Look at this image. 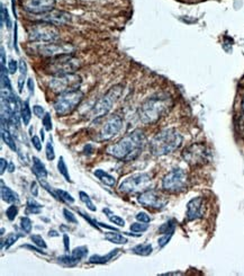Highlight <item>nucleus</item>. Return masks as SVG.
<instances>
[{
	"label": "nucleus",
	"mask_w": 244,
	"mask_h": 276,
	"mask_svg": "<svg viewBox=\"0 0 244 276\" xmlns=\"http://www.w3.org/2000/svg\"><path fill=\"white\" fill-rule=\"evenodd\" d=\"M63 216H64V219L65 220L69 222V223H74V225H77L78 223V219L76 218L75 213L71 212L70 210L67 209H63Z\"/></svg>",
	"instance_id": "nucleus-41"
},
{
	"label": "nucleus",
	"mask_w": 244,
	"mask_h": 276,
	"mask_svg": "<svg viewBox=\"0 0 244 276\" xmlns=\"http://www.w3.org/2000/svg\"><path fill=\"white\" fill-rule=\"evenodd\" d=\"M175 232H169V233H164L158 239V244L160 248H163L164 246H167L168 242L170 241V239L172 238Z\"/></svg>",
	"instance_id": "nucleus-39"
},
{
	"label": "nucleus",
	"mask_w": 244,
	"mask_h": 276,
	"mask_svg": "<svg viewBox=\"0 0 244 276\" xmlns=\"http://www.w3.org/2000/svg\"><path fill=\"white\" fill-rule=\"evenodd\" d=\"M119 254H121V249L117 248V249H114V251L110 252L106 255H103V256H101V255H92V256H90V258H89V263L99 264V265L107 264V263H110L112 259L115 258Z\"/></svg>",
	"instance_id": "nucleus-20"
},
{
	"label": "nucleus",
	"mask_w": 244,
	"mask_h": 276,
	"mask_svg": "<svg viewBox=\"0 0 244 276\" xmlns=\"http://www.w3.org/2000/svg\"><path fill=\"white\" fill-rule=\"evenodd\" d=\"M76 48L69 43H58V42H44L36 46L38 54L45 56V58H55V56L63 54H72Z\"/></svg>",
	"instance_id": "nucleus-14"
},
{
	"label": "nucleus",
	"mask_w": 244,
	"mask_h": 276,
	"mask_svg": "<svg viewBox=\"0 0 244 276\" xmlns=\"http://www.w3.org/2000/svg\"><path fill=\"white\" fill-rule=\"evenodd\" d=\"M4 24H6V27L8 29L12 28L13 23H12V20H10L8 10L7 8H5L4 5H2V26H4Z\"/></svg>",
	"instance_id": "nucleus-36"
},
{
	"label": "nucleus",
	"mask_w": 244,
	"mask_h": 276,
	"mask_svg": "<svg viewBox=\"0 0 244 276\" xmlns=\"http://www.w3.org/2000/svg\"><path fill=\"white\" fill-rule=\"evenodd\" d=\"M27 32L29 40L33 42H58L60 39V32L55 25L41 20L28 26Z\"/></svg>",
	"instance_id": "nucleus-6"
},
{
	"label": "nucleus",
	"mask_w": 244,
	"mask_h": 276,
	"mask_svg": "<svg viewBox=\"0 0 244 276\" xmlns=\"http://www.w3.org/2000/svg\"><path fill=\"white\" fill-rule=\"evenodd\" d=\"M30 193H32L33 196H38L39 195V185L36 181H33L32 185H30Z\"/></svg>",
	"instance_id": "nucleus-52"
},
{
	"label": "nucleus",
	"mask_w": 244,
	"mask_h": 276,
	"mask_svg": "<svg viewBox=\"0 0 244 276\" xmlns=\"http://www.w3.org/2000/svg\"><path fill=\"white\" fill-rule=\"evenodd\" d=\"M18 214V207L16 204H12L6 210V217L9 221H14Z\"/></svg>",
	"instance_id": "nucleus-38"
},
{
	"label": "nucleus",
	"mask_w": 244,
	"mask_h": 276,
	"mask_svg": "<svg viewBox=\"0 0 244 276\" xmlns=\"http://www.w3.org/2000/svg\"><path fill=\"white\" fill-rule=\"evenodd\" d=\"M93 175H95L98 179H99L102 184H105L110 187H115L116 186V178L111 174H108L107 171L102 169H95L93 170Z\"/></svg>",
	"instance_id": "nucleus-22"
},
{
	"label": "nucleus",
	"mask_w": 244,
	"mask_h": 276,
	"mask_svg": "<svg viewBox=\"0 0 244 276\" xmlns=\"http://www.w3.org/2000/svg\"><path fill=\"white\" fill-rule=\"evenodd\" d=\"M2 199L4 202L8 203V204H18L19 203V195L16 192L13 191L10 187L5 185L2 179Z\"/></svg>",
	"instance_id": "nucleus-19"
},
{
	"label": "nucleus",
	"mask_w": 244,
	"mask_h": 276,
	"mask_svg": "<svg viewBox=\"0 0 244 276\" xmlns=\"http://www.w3.org/2000/svg\"><path fill=\"white\" fill-rule=\"evenodd\" d=\"M105 239L115 244H125L128 242V239L125 236H123L122 233H119L118 231L115 230H112V232H106Z\"/></svg>",
	"instance_id": "nucleus-23"
},
{
	"label": "nucleus",
	"mask_w": 244,
	"mask_h": 276,
	"mask_svg": "<svg viewBox=\"0 0 244 276\" xmlns=\"http://www.w3.org/2000/svg\"><path fill=\"white\" fill-rule=\"evenodd\" d=\"M32 170H33L34 175L39 178V180L46 179V177H48V175H49L48 170H46L45 165L38 157H33V167H32Z\"/></svg>",
	"instance_id": "nucleus-21"
},
{
	"label": "nucleus",
	"mask_w": 244,
	"mask_h": 276,
	"mask_svg": "<svg viewBox=\"0 0 244 276\" xmlns=\"http://www.w3.org/2000/svg\"><path fill=\"white\" fill-rule=\"evenodd\" d=\"M2 139L7 144V147L12 151H17V144L15 142L14 135L6 128H2Z\"/></svg>",
	"instance_id": "nucleus-24"
},
{
	"label": "nucleus",
	"mask_w": 244,
	"mask_h": 276,
	"mask_svg": "<svg viewBox=\"0 0 244 276\" xmlns=\"http://www.w3.org/2000/svg\"><path fill=\"white\" fill-rule=\"evenodd\" d=\"M20 238L19 233H10L6 237V239H3L2 240V249H8L13 246V244L16 242Z\"/></svg>",
	"instance_id": "nucleus-30"
},
{
	"label": "nucleus",
	"mask_w": 244,
	"mask_h": 276,
	"mask_svg": "<svg viewBox=\"0 0 244 276\" xmlns=\"http://www.w3.org/2000/svg\"><path fill=\"white\" fill-rule=\"evenodd\" d=\"M129 229H131L132 232L135 233H143L145 231H148L149 229V223H143V222H134L129 226Z\"/></svg>",
	"instance_id": "nucleus-34"
},
{
	"label": "nucleus",
	"mask_w": 244,
	"mask_h": 276,
	"mask_svg": "<svg viewBox=\"0 0 244 276\" xmlns=\"http://www.w3.org/2000/svg\"><path fill=\"white\" fill-rule=\"evenodd\" d=\"M63 244H64L65 253H71L70 252V238L66 233L63 234Z\"/></svg>",
	"instance_id": "nucleus-51"
},
{
	"label": "nucleus",
	"mask_w": 244,
	"mask_h": 276,
	"mask_svg": "<svg viewBox=\"0 0 244 276\" xmlns=\"http://www.w3.org/2000/svg\"><path fill=\"white\" fill-rule=\"evenodd\" d=\"M184 138L176 129H165L158 132L150 141V151L154 156H165L175 152L183 144Z\"/></svg>",
	"instance_id": "nucleus-3"
},
{
	"label": "nucleus",
	"mask_w": 244,
	"mask_h": 276,
	"mask_svg": "<svg viewBox=\"0 0 244 276\" xmlns=\"http://www.w3.org/2000/svg\"><path fill=\"white\" fill-rule=\"evenodd\" d=\"M36 17L39 18L41 22H46L50 24H53L55 26H63L69 24L71 22V16L69 13L62 12V10H51L45 14L36 15Z\"/></svg>",
	"instance_id": "nucleus-16"
},
{
	"label": "nucleus",
	"mask_w": 244,
	"mask_h": 276,
	"mask_svg": "<svg viewBox=\"0 0 244 276\" xmlns=\"http://www.w3.org/2000/svg\"><path fill=\"white\" fill-rule=\"evenodd\" d=\"M14 48L16 51H18L17 49V24L15 23V33H14Z\"/></svg>",
	"instance_id": "nucleus-54"
},
{
	"label": "nucleus",
	"mask_w": 244,
	"mask_h": 276,
	"mask_svg": "<svg viewBox=\"0 0 244 276\" xmlns=\"http://www.w3.org/2000/svg\"><path fill=\"white\" fill-rule=\"evenodd\" d=\"M56 194L59 196V201L65 203V204H74L75 203V197L71 194H69V192H66L64 190H58L55 189Z\"/></svg>",
	"instance_id": "nucleus-32"
},
{
	"label": "nucleus",
	"mask_w": 244,
	"mask_h": 276,
	"mask_svg": "<svg viewBox=\"0 0 244 276\" xmlns=\"http://www.w3.org/2000/svg\"><path fill=\"white\" fill-rule=\"evenodd\" d=\"M132 252L138 256H149L152 254L153 247L151 243H140L132 249Z\"/></svg>",
	"instance_id": "nucleus-25"
},
{
	"label": "nucleus",
	"mask_w": 244,
	"mask_h": 276,
	"mask_svg": "<svg viewBox=\"0 0 244 276\" xmlns=\"http://www.w3.org/2000/svg\"><path fill=\"white\" fill-rule=\"evenodd\" d=\"M32 144L33 147L39 151H42V141H41L39 137H36V135H33L32 137Z\"/></svg>",
	"instance_id": "nucleus-47"
},
{
	"label": "nucleus",
	"mask_w": 244,
	"mask_h": 276,
	"mask_svg": "<svg viewBox=\"0 0 244 276\" xmlns=\"http://www.w3.org/2000/svg\"><path fill=\"white\" fill-rule=\"evenodd\" d=\"M27 87H28V90L30 94H34V80L32 79V78H28L27 80Z\"/></svg>",
	"instance_id": "nucleus-53"
},
{
	"label": "nucleus",
	"mask_w": 244,
	"mask_h": 276,
	"mask_svg": "<svg viewBox=\"0 0 244 276\" xmlns=\"http://www.w3.org/2000/svg\"><path fill=\"white\" fill-rule=\"evenodd\" d=\"M173 106V101L169 95H160L148 98L138 108V118L143 124L157 123L167 115Z\"/></svg>",
	"instance_id": "nucleus-2"
},
{
	"label": "nucleus",
	"mask_w": 244,
	"mask_h": 276,
	"mask_svg": "<svg viewBox=\"0 0 244 276\" xmlns=\"http://www.w3.org/2000/svg\"><path fill=\"white\" fill-rule=\"evenodd\" d=\"M8 165H9V163L6 159H5V158L0 159V174H2V175L5 174L6 169H8Z\"/></svg>",
	"instance_id": "nucleus-49"
},
{
	"label": "nucleus",
	"mask_w": 244,
	"mask_h": 276,
	"mask_svg": "<svg viewBox=\"0 0 244 276\" xmlns=\"http://www.w3.org/2000/svg\"><path fill=\"white\" fill-rule=\"evenodd\" d=\"M12 4H13V13H14L15 16H16V7H15V0H13Z\"/></svg>",
	"instance_id": "nucleus-59"
},
{
	"label": "nucleus",
	"mask_w": 244,
	"mask_h": 276,
	"mask_svg": "<svg viewBox=\"0 0 244 276\" xmlns=\"http://www.w3.org/2000/svg\"><path fill=\"white\" fill-rule=\"evenodd\" d=\"M147 144V135L141 129H136L123 137L118 142L108 147L107 152L114 158L123 161L136 159Z\"/></svg>",
	"instance_id": "nucleus-1"
},
{
	"label": "nucleus",
	"mask_w": 244,
	"mask_h": 276,
	"mask_svg": "<svg viewBox=\"0 0 244 276\" xmlns=\"http://www.w3.org/2000/svg\"><path fill=\"white\" fill-rule=\"evenodd\" d=\"M135 218H136V220L138 222H143V223H150L152 221V218L150 217L147 212H138Z\"/></svg>",
	"instance_id": "nucleus-44"
},
{
	"label": "nucleus",
	"mask_w": 244,
	"mask_h": 276,
	"mask_svg": "<svg viewBox=\"0 0 244 276\" xmlns=\"http://www.w3.org/2000/svg\"><path fill=\"white\" fill-rule=\"evenodd\" d=\"M19 71L22 76L26 77V75H27V65H26V62L24 60H20L19 62Z\"/></svg>",
	"instance_id": "nucleus-50"
},
{
	"label": "nucleus",
	"mask_w": 244,
	"mask_h": 276,
	"mask_svg": "<svg viewBox=\"0 0 244 276\" xmlns=\"http://www.w3.org/2000/svg\"><path fill=\"white\" fill-rule=\"evenodd\" d=\"M91 150H92L91 145L90 144H87L86 147H85V149H84V152H87L86 155H90L91 154Z\"/></svg>",
	"instance_id": "nucleus-55"
},
{
	"label": "nucleus",
	"mask_w": 244,
	"mask_h": 276,
	"mask_svg": "<svg viewBox=\"0 0 244 276\" xmlns=\"http://www.w3.org/2000/svg\"><path fill=\"white\" fill-rule=\"evenodd\" d=\"M176 230V221L175 220H169L167 222H164L162 226L159 228V232L161 234L164 233H169V232H175Z\"/></svg>",
	"instance_id": "nucleus-33"
},
{
	"label": "nucleus",
	"mask_w": 244,
	"mask_h": 276,
	"mask_svg": "<svg viewBox=\"0 0 244 276\" xmlns=\"http://www.w3.org/2000/svg\"><path fill=\"white\" fill-rule=\"evenodd\" d=\"M137 202L147 209L163 210L168 205L169 200L167 196L159 191L147 190L138 194Z\"/></svg>",
	"instance_id": "nucleus-12"
},
{
	"label": "nucleus",
	"mask_w": 244,
	"mask_h": 276,
	"mask_svg": "<svg viewBox=\"0 0 244 276\" xmlns=\"http://www.w3.org/2000/svg\"><path fill=\"white\" fill-rule=\"evenodd\" d=\"M188 175L181 168H173L163 177L162 190L169 193H180L187 189Z\"/></svg>",
	"instance_id": "nucleus-10"
},
{
	"label": "nucleus",
	"mask_w": 244,
	"mask_h": 276,
	"mask_svg": "<svg viewBox=\"0 0 244 276\" xmlns=\"http://www.w3.org/2000/svg\"><path fill=\"white\" fill-rule=\"evenodd\" d=\"M33 113H34V115H35L36 117L43 118L44 115H45L44 107H43V106H40V105H34V106H33Z\"/></svg>",
	"instance_id": "nucleus-46"
},
{
	"label": "nucleus",
	"mask_w": 244,
	"mask_h": 276,
	"mask_svg": "<svg viewBox=\"0 0 244 276\" xmlns=\"http://www.w3.org/2000/svg\"><path fill=\"white\" fill-rule=\"evenodd\" d=\"M18 70V64L16 60L14 59H10L9 62H8V71L10 75H15Z\"/></svg>",
	"instance_id": "nucleus-45"
},
{
	"label": "nucleus",
	"mask_w": 244,
	"mask_h": 276,
	"mask_svg": "<svg viewBox=\"0 0 244 276\" xmlns=\"http://www.w3.org/2000/svg\"><path fill=\"white\" fill-rule=\"evenodd\" d=\"M46 159H48L49 161L55 159V151H54L53 143H52V140H50L48 144H46Z\"/></svg>",
	"instance_id": "nucleus-40"
},
{
	"label": "nucleus",
	"mask_w": 244,
	"mask_h": 276,
	"mask_svg": "<svg viewBox=\"0 0 244 276\" xmlns=\"http://www.w3.org/2000/svg\"><path fill=\"white\" fill-rule=\"evenodd\" d=\"M42 123H43L44 130H46V131H51L53 126H52V117L50 113H45L44 117L42 118Z\"/></svg>",
	"instance_id": "nucleus-42"
},
{
	"label": "nucleus",
	"mask_w": 244,
	"mask_h": 276,
	"mask_svg": "<svg viewBox=\"0 0 244 276\" xmlns=\"http://www.w3.org/2000/svg\"><path fill=\"white\" fill-rule=\"evenodd\" d=\"M79 214H80L82 218H84L85 220H87L88 222H89V225H90V226H92L93 228H96L98 231H100V226H99V222L95 221V220H93V219H91V218H90V216H87V214H85V213L82 212V211H79Z\"/></svg>",
	"instance_id": "nucleus-43"
},
{
	"label": "nucleus",
	"mask_w": 244,
	"mask_h": 276,
	"mask_svg": "<svg viewBox=\"0 0 244 276\" xmlns=\"http://www.w3.org/2000/svg\"><path fill=\"white\" fill-rule=\"evenodd\" d=\"M152 184V177L148 173H138L128 176L118 186V191L124 194H141L150 190Z\"/></svg>",
	"instance_id": "nucleus-7"
},
{
	"label": "nucleus",
	"mask_w": 244,
	"mask_h": 276,
	"mask_svg": "<svg viewBox=\"0 0 244 276\" xmlns=\"http://www.w3.org/2000/svg\"><path fill=\"white\" fill-rule=\"evenodd\" d=\"M20 228H22V230L25 233H30V231H32L33 223L28 217L20 218Z\"/></svg>",
	"instance_id": "nucleus-35"
},
{
	"label": "nucleus",
	"mask_w": 244,
	"mask_h": 276,
	"mask_svg": "<svg viewBox=\"0 0 244 276\" xmlns=\"http://www.w3.org/2000/svg\"><path fill=\"white\" fill-rule=\"evenodd\" d=\"M88 252L89 251H88L87 246H79L75 248L74 251L71 252V254L67 253L65 255H62V256L58 257V262L59 264L63 265V266L72 267L79 263L80 260L84 259L88 255Z\"/></svg>",
	"instance_id": "nucleus-17"
},
{
	"label": "nucleus",
	"mask_w": 244,
	"mask_h": 276,
	"mask_svg": "<svg viewBox=\"0 0 244 276\" xmlns=\"http://www.w3.org/2000/svg\"><path fill=\"white\" fill-rule=\"evenodd\" d=\"M183 158L191 167H200L208 163L211 154L204 144L194 143L183 151Z\"/></svg>",
	"instance_id": "nucleus-11"
},
{
	"label": "nucleus",
	"mask_w": 244,
	"mask_h": 276,
	"mask_svg": "<svg viewBox=\"0 0 244 276\" xmlns=\"http://www.w3.org/2000/svg\"><path fill=\"white\" fill-rule=\"evenodd\" d=\"M56 0H22V7L25 12L33 15H41L51 12L55 8Z\"/></svg>",
	"instance_id": "nucleus-15"
},
{
	"label": "nucleus",
	"mask_w": 244,
	"mask_h": 276,
	"mask_svg": "<svg viewBox=\"0 0 244 276\" xmlns=\"http://www.w3.org/2000/svg\"><path fill=\"white\" fill-rule=\"evenodd\" d=\"M58 170H59V173L64 177L66 181H69V183H74V181H72V179H71V177H70L69 169H67V167H66V164H65L63 157H60V159H59Z\"/></svg>",
	"instance_id": "nucleus-31"
},
{
	"label": "nucleus",
	"mask_w": 244,
	"mask_h": 276,
	"mask_svg": "<svg viewBox=\"0 0 244 276\" xmlns=\"http://www.w3.org/2000/svg\"><path fill=\"white\" fill-rule=\"evenodd\" d=\"M123 91L122 85H116L112 87L105 95H103L99 101H98L95 106L91 109V117L92 118H99L111 111L114 104H115L118 98L121 97Z\"/></svg>",
	"instance_id": "nucleus-9"
},
{
	"label": "nucleus",
	"mask_w": 244,
	"mask_h": 276,
	"mask_svg": "<svg viewBox=\"0 0 244 276\" xmlns=\"http://www.w3.org/2000/svg\"><path fill=\"white\" fill-rule=\"evenodd\" d=\"M43 210V205L34 199H28L26 203V213L27 214H40Z\"/></svg>",
	"instance_id": "nucleus-26"
},
{
	"label": "nucleus",
	"mask_w": 244,
	"mask_h": 276,
	"mask_svg": "<svg viewBox=\"0 0 244 276\" xmlns=\"http://www.w3.org/2000/svg\"><path fill=\"white\" fill-rule=\"evenodd\" d=\"M81 67L80 60L72 54H63L51 58L45 65L44 70L46 74L52 76H62L67 74H75Z\"/></svg>",
	"instance_id": "nucleus-4"
},
{
	"label": "nucleus",
	"mask_w": 244,
	"mask_h": 276,
	"mask_svg": "<svg viewBox=\"0 0 244 276\" xmlns=\"http://www.w3.org/2000/svg\"><path fill=\"white\" fill-rule=\"evenodd\" d=\"M20 116H22V121L24 126H28L30 122V118H32V109L29 106V102L26 101L22 104V108H20Z\"/></svg>",
	"instance_id": "nucleus-27"
},
{
	"label": "nucleus",
	"mask_w": 244,
	"mask_h": 276,
	"mask_svg": "<svg viewBox=\"0 0 244 276\" xmlns=\"http://www.w3.org/2000/svg\"><path fill=\"white\" fill-rule=\"evenodd\" d=\"M30 240L33 241L35 246H38L40 248H43V249L48 248L46 241L42 238V236H40V234H32V236H30Z\"/></svg>",
	"instance_id": "nucleus-37"
},
{
	"label": "nucleus",
	"mask_w": 244,
	"mask_h": 276,
	"mask_svg": "<svg viewBox=\"0 0 244 276\" xmlns=\"http://www.w3.org/2000/svg\"><path fill=\"white\" fill-rule=\"evenodd\" d=\"M123 127H124L123 118L117 115V114H114V115L110 116L105 122H103L99 132L97 134L96 140L99 142L108 141V140L115 138L116 135L122 131Z\"/></svg>",
	"instance_id": "nucleus-13"
},
{
	"label": "nucleus",
	"mask_w": 244,
	"mask_h": 276,
	"mask_svg": "<svg viewBox=\"0 0 244 276\" xmlns=\"http://www.w3.org/2000/svg\"><path fill=\"white\" fill-rule=\"evenodd\" d=\"M49 236L50 237H59L60 233L58 231H56V230H50L49 231Z\"/></svg>",
	"instance_id": "nucleus-56"
},
{
	"label": "nucleus",
	"mask_w": 244,
	"mask_h": 276,
	"mask_svg": "<svg viewBox=\"0 0 244 276\" xmlns=\"http://www.w3.org/2000/svg\"><path fill=\"white\" fill-rule=\"evenodd\" d=\"M102 212L106 213L108 220H110L112 223H114V225H116L118 227H123V228L125 227V220H124L122 217L114 214V213L110 209H103Z\"/></svg>",
	"instance_id": "nucleus-28"
},
{
	"label": "nucleus",
	"mask_w": 244,
	"mask_h": 276,
	"mask_svg": "<svg viewBox=\"0 0 244 276\" xmlns=\"http://www.w3.org/2000/svg\"><path fill=\"white\" fill-rule=\"evenodd\" d=\"M79 199H80V201H81L82 203H84V204L87 206V209H88V210H90L91 212H96V211H97L96 205L93 204V202L91 201L90 196L88 195L86 192H84V191H80V192H79Z\"/></svg>",
	"instance_id": "nucleus-29"
},
{
	"label": "nucleus",
	"mask_w": 244,
	"mask_h": 276,
	"mask_svg": "<svg viewBox=\"0 0 244 276\" xmlns=\"http://www.w3.org/2000/svg\"><path fill=\"white\" fill-rule=\"evenodd\" d=\"M242 109L244 111V97H243V101H242Z\"/></svg>",
	"instance_id": "nucleus-60"
},
{
	"label": "nucleus",
	"mask_w": 244,
	"mask_h": 276,
	"mask_svg": "<svg viewBox=\"0 0 244 276\" xmlns=\"http://www.w3.org/2000/svg\"><path fill=\"white\" fill-rule=\"evenodd\" d=\"M84 97H85L84 91H81L79 89L60 94V95L56 97V100L54 101L53 104L56 115L59 116L70 115V114L80 105V103L84 100Z\"/></svg>",
	"instance_id": "nucleus-5"
},
{
	"label": "nucleus",
	"mask_w": 244,
	"mask_h": 276,
	"mask_svg": "<svg viewBox=\"0 0 244 276\" xmlns=\"http://www.w3.org/2000/svg\"><path fill=\"white\" fill-rule=\"evenodd\" d=\"M15 168H16V167H15V164L14 163H9V165H8V171H9V173H14V171H15Z\"/></svg>",
	"instance_id": "nucleus-57"
},
{
	"label": "nucleus",
	"mask_w": 244,
	"mask_h": 276,
	"mask_svg": "<svg viewBox=\"0 0 244 276\" xmlns=\"http://www.w3.org/2000/svg\"><path fill=\"white\" fill-rule=\"evenodd\" d=\"M40 135H41V139H42V142H44V130L43 129H41Z\"/></svg>",
	"instance_id": "nucleus-58"
},
{
	"label": "nucleus",
	"mask_w": 244,
	"mask_h": 276,
	"mask_svg": "<svg viewBox=\"0 0 244 276\" xmlns=\"http://www.w3.org/2000/svg\"><path fill=\"white\" fill-rule=\"evenodd\" d=\"M82 85V78L78 74H67L62 76L51 77L49 81L50 89L55 94H63L79 89Z\"/></svg>",
	"instance_id": "nucleus-8"
},
{
	"label": "nucleus",
	"mask_w": 244,
	"mask_h": 276,
	"mask_svg": "<svg viewBox=\"0 0 244 276\" xmlns=\"http://www.w3.org/2000/svg\"><path fill=\"white\" fill-rule=\"evenodd\" d=\"M23 248H27V249H29V251H32V252H36V253H38V254H42V255H48V253H45L44 251H43V248H36V247H38V246H32V244H24V246H22Z\"/></svg>",
	"instance_id": "nucleus-48"
},
{
	"label": "nucleus",
	"mask_w": 244,
	"mask_h": 276,
	"mask_svg": "<svg viewBox=\"0 0 244 276\" xmlns=\"http://www.w3.org/2000/svg\"><path fill=\"white\" fill-rule=\"evenodd\" d=\"M205 213V207H204V200L202 197H194L191 199L188 204H187V212H186V218L188 221H194L197 219L202 218Z\"/></svg>",
	"instance_id": "nucleus-18"
}]
</instances>
